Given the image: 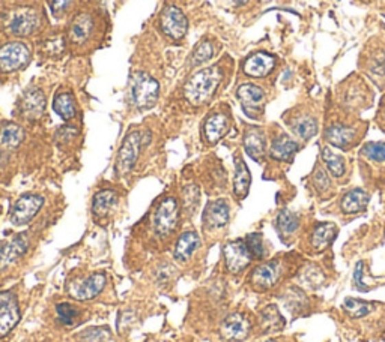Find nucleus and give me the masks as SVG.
Wrapping results in <instances>:
<instances>
[{"label": "nucleus", "mask_w": 385, "mask_h": 342, "mask_svg": "<svg viewBox=\"0 0 385 342\" xmlns=\"http://www.w3.org/2000/svg\"><path fill=\"white\" fill-rule=\"evenodd\" d=\"M220 80H222V74H220L218 68H207L199 71L187 82L184 89L185 98L193 106L203 104L215 93Z\"/></svg>", "instance_id": "nucleus-1"}, {"label": "nucleus", "mask_w": 385, "mask_h": 342, "mask_svg": "<svg viewBox=\"0 0 385 342\" xmlns=\"http://www.w3.org/2000/svg\"><path fill=\"white\" fill-rule=\"evenodd\" d=\"M160 97V84L146 73L132 74L130 80V99L137 110L152 108Z\"/></svg>", "instance_id": "nucleus-2"}, {"label": "nucleus", "mask_w": 385, "mask_h": 342, "mask_svg": "<svg viewBox=\"0 0 385 342\" xmlns=\"http://www.w3.org/2000/svg\"><path fill=\"white\" fill-rule=\"evenodd\" d=\"M179 224V204L176 198L167 197L159 204L154 213V232L159 237H167Z\"/></svg>", "instance_id": "nucleus-3"}, {"label": "nucleus", "mask_w": 385, "mask_h": 342, "mask_svg": "<svg viewBox=\"0 0 385 342\" xmlns=\"http://www.w3.org/2000/svg\"><path fill=\"white\" fill-rule=\"evenodd\" d=\"M143 145V134L140 131H131L127 137L124 138L119 154H117L116 158V173L119 174V176H127V174L135 169L139 159L140 149Z\"/></svg>", "instance_id": "nucleus-4"}, {"label": "nucleus", "mask_w": 385, "mask_h": 342, "mask_svg": "<svg viewBox=\"0 0 385 342\" xmlns=\"http://www.w3.org/2000/svg\"><path fill=\"white\" fill-rule=\"evenodd\" d=\"M30 50L23 42H8L0 47V69L3 73H14L27 65Z\"/></svg>", "instance_id": "nucleus-5"}, {"label": "nucleus", "mask_w": 385, "mask_h": 342, "mask_svg": "<svg viewBox=\"0 0 385 342\" xmlns=\"http://www.w3.org/2000/svg\"><path fill=\"white\" fill-rule=\"evenodd\" d=\"M44 198L36 194H25L14 203L11 209V222L14 225L21 227L32 221L39 209L43 208Z\"/></svg>", "instance_id": "nucleus-6"}, {"label": "nucleus", "mask_w": 385, "mask_h": 342, "mask_svg": "<svg viewBox=\"0 0 385 342\" xmlns=\"http://www.w3.org/2000/svg\"><path fill=\"white\" fill-rule=\"evenodd\" d=\"M160 27L163 34L179 41L183 39L188 30V20L185 14L176 6H167L160 15Z\"/></svg>", "instance_id": "nucleus-7"}, {"label": "nucleus", "mask_w": 385, "mask_h": 342, "mask_svg": "<svg viewBox=\"0 0 385 342\" xmlns=\"http://www.w3.org/2000/svg\"><path fill=\"white\" fill-rule=\"evenodd\" d=\"M20 321L19 300L10 291L0 293V339L10 335Z\"/></svg>", "instance_id": "nucleus-8"}, {"label": "nucleus", "mask_w": 385, "mask_h": 342, "mask_svg": "<svg viewBox=\"0 0 385 342\" xmlns=\"http://www.w3.org/2000/svg\"><path fill=\"white\" fill-rule=\"evenodd\" d=\"M29 249V239L25 233L15 234L8 241L0 242V270L14 266Z\"/></svg>", "instance_id": "nucleus-9"}, {"label": "nucleus", "mask_w": 385, "mask_h": 342, "mask_svg": "<svg viewBox=\"0 0 385 342\" xmlns=\"http://www.w3.org/2000/svg\"><path fill=\"white\" fill-rule=\"evenodd\" d=\"M223 254L226 267L231 273L242 272L250 265V261L253 260L246 245V241H233L226 243Z\"/></svg>", "instance_id": "nucleus-10"}, {"label": "nucleus", "mask_w": 385, "mask_h": 342, "mask_svg": "<svg viewBox=\"0 0 385 342\" xmlns=\"http://www.w3.org/2000/svg\"><path fill=\"white\" fill-rule=\"evenodd\" d=\"M106 284H107V278L104 273H92L91 276L84 278V280L78 284L71 285L69 296L80 302L92 300L104 290Z\"/></svg>", "instance_id": "nucleus-11"}, {"label": "nucleus", "mask_w": 385, "mask_h": 342, "mask_svg": "<svg viewBox=\"0 0 385 342\" xmlns=\"http://www.w3.org/2000/svg\"><path fill=\"white\" fill-rule=\"evenodd\" d=\"M238 99L242 106V110L248 117H259L262 113V107L265 102V92L256 84H242L238 87Z\"/></svg>", "instance_id": "nucleus-12"}, {"label": "nucleus", "mask_w": 385, "mask_h": 342, "mask_svg": "<svg viewBox=\"0 0 385 342\" xmlns=\"http://www.w3.org/2000/svg\"><path fill=\"white\" fill-rule=\"evenodd\" d=\"M41 26V17L39 14L29 8H23L12 15L10 21V30L12 35L27 36L32 35Z\"/></svg>", "instance_id": "nucleus-13"}, {"label": "nucleus", "mask_w": 385, "mask_h": 342, "mask_svg": "<svg viewBox=\"0 0 385 342\" xmlns=\"http://www.w3.org/2000/svg\"><path fill=\"white\" fill-rule=\"evenodd\" d=\"M251 329V324L246 315L240 313H233L227 315L222 323V335L224 339L231 342L244 341Z\"/></svg>", "instance_id": "nucleus-14"}, {"label": "nucleus", "mask_w": 385, "mask_h": 342, "mask_svg": "<svg viewBox=\"0 0 385 342\" xmlns=\"http://www.w3.org/2000/svg\"><path fill=\"white\" fill-rule=\"evenodd\" d=\"M45 111V95L38 87H32L20 99V113L27 121H36Z\"/></svg>", "instance_id": "nucleus-15"}, {"label": "nucleus", "mask_w": 385, "mask_h": 342, "mask_svg": "<svg viewBox=\"0 0 385 342\" xmlns=\"http://www.w3.org/2000/svg\"><path fill=\"white\" fill-rule=\"evenodd\" d=\"M231 218L229 204L224 200H215L208 203L205 212H203V225L208 230H218L227 225Z\"/></svg>", "instance_id": "nucleus-16"}, {"label": "nucleus", "mask_w": 385, "mask_h": 342, "mask_svg": "<svg viewBox=\"0 0 385 342\" xmlns=\"http://www.w3.org/2000/svg\"><path fill=\"white\" fill-rule=\"evenodd\" d=\"M280 276V266L277 261H268L257 266L253 273H251V284L255 285L259 290H266L271 289L272 285H276Z\"/></svg>", "instance_id": "nucleus-17"}, {"label": "nucleus", "mask_w": 385, "mask_h": 342, "mask_svg": "<svg viewBox=\"0 0 385 342\" xmlns=\"http://www.w3.org/2000/svg\"><path fill=\"white\" fill-rule=\"evenodd\" d=\"M229 131V119L223 113H215L207 119L203 125V135L209 145H215Z\"/></svg>", "instance_id": "nucleus-18"}, {"label": "nucleus", "mask_w": 385, "mask_h": 342, "mask_svg": "<svg viewBox=\"0 0 385 342\" xmlns=\"http://www.w3.org/2000/svg\"><path fill=\"white\" fill-rule=\"evenodd\" d=\"M200 237L196 232H185L178 237L175 243L174 256L178 261H187L193 257V254L199 249Z\"/></svg>", "instance_id": "nucleus-19"}, {"label": "nucleus", "mask_w": 385, "mask_h": 342, "mask_svg": "<svg viewBox=\"0 0 385 342\" xmlns=\"http://www.w3.org/2000/svg\"><path fill=\"white\" fill-rule=\"evenodd\" d=\"M274 63H276V60H274L272 56L266 53H256L246 60L244 73L251 77H265L272 71Z\"/></svg>", "instance_id": "nucleus-20"}, {"label": "nucleus", "mask_w": 385, "mask_h": 342, "mask_svg": "<svg viewBox=\"0 0 385 342\" xmlns=\"http://www.w3.org/2000/svg\"><path fill=\"white\" fill-rule=\"evenodd\" d=\"M117 194L112 189H103L93 197L92 203V212L95 218H106L107 215L112 213V210L116 208L117 204Z\"/></svg>", "instance_id": "nucleus-21"}, {"label": "nucleus", "mask_w": 385, "mask_h": 342, "mask_svg": "<svg viewBox=\"0 0 385 342\" xmlns=\"http://www.w3.org/2000/svg\"><path fill=\"white\" fill-rule=\"evenodd\" d=\"M244 149L250 158L261 162L265 155V135L261 130L250 128L244 134Z\"/></svg>", "instance_id": "nucleus-22"}, {"label": "nucleus", "mask_w": 385, "mask_h": 342, "mask_svg": "<svg viewBox=\"0 0 385 342\" xmlns=\"http://www.w3.org/2000/svg\"><path fill=\"white\" fill-rule=\"evenodd\" d=\"M328 143H331L336 147H348L357 138V131L347 125H333L325 132Z\"/></svg>", "instance_id": "nucleus-23"}, {"label": "nucleus", "mask_w": 385, "mask_h": 342, "mask_svg": "<svg viewBox=\"0 0 385 342\" xmlns=\"http://www.w3.org/2000/svg\"><path fill=\"white\" fill-rule=\"evenodd\" d=\"M93 29V20L88 14H80L74 19L69 27V39L74 44H83L89 39Z\"/></svg>", "instance_id": "nucleus-24"}, {"label": "nucleus", "mask_w": 385, "mask_h": 342, "mask_svg": "<svg viewBox=\"0 0 385 342\" xmlns=\"http://www.w3.org/2000/svg\"><path fill=\"white\" fill-rule=\"evenodd\" d=\"M298 150V143L292 138H289L288 135H280V137L274 138L271 145V156L279 161H289Z\"/></svg>", "instance_id": "nucleus-25"}, {"label": "nucleus", "mask_w": 385, "mask_h": 342, "mask_svg": "<svg viewBox=\"0 0 385 342\" xmlns=\"http://www.w3.org/2000/svg\"><path fill=\"white\" fill-rule=\"evenodd\" d=\"M250 171L247 169L246 162L241 158H237L235 161V180H233V191L238 198H244L248 194L250 188Z\"/></svg>", "instance_id": "nucleus-26"}, {"label": "nucleus", "mask_w": 385, "mask_h": 342, "mask_svg": "<svg viewBox=\"0 0 385 342\" xmlns=\"http://www.w3.org/2000/svg\"><path fill=\"white\" fill-rule=\"evenodd\" d=\"M369 203V194L363 189H352L343 197L342 210L345 213H358L366 209Z\"/></svg>", "instance_id": "nucleus-27"}, {"label": "nucleus", "mask_w": 385, "mask_h": 342, "mask_svg": "<svg viewBox=\"0 0 385 342\" xmlns=\"http://www.w3.org/2000/svg\"><path fill=\"white\" fill-rule=\"evenodd\" d=\"M23 140H25V131L21 126L15 123H6L2 130H0V145L5 149H15L19 147Z\"/></svg>", "instance_id": "nucleus-28"}, {"label": "nucleus", "mask_w": 385, "mask_h": 342, "mask_svg": "<svg viewBox=\"0 0 385 342\" xmlns=\"http://www.w3.org/2000/svg\"><path fill=\"white\" fill-rule=\"evenodd\" d=\"M337 234V227L331 222H325V224H319L315 232L312 234V243L316 249H324L327 246L334 241Z\"/></svg>", "instance_id": "nucleus-29"}, {"label": "nucleus", "mask_w": 385, "mask_h": 342, "mask_svg": "<svg viewBox=\"0 0 385 342\" xmlns=\"http://www.w3.org/2000/svg\"><path fill=\"white\" fill-rule=\"evenodd\" d=\"M53 110L56 111L64 121H71L77 114L75 108V101L71 93H59L53 102Z\"/></svg>", "instance_id": "nucleus-30"}, {"label": "nucleus", "mask_w": 385, "mask_h": 342, "mask_svg": "<svg viewBox=\"0 0 385 342\" xmlns=\"http://www.w3.org/2000/svg\"><path fill=\"white\" fill-rule=\"evenodd\" d=\"M367 73L376 82L385 83V50H375L366 63Z\"/></svg>", "instance_id": "nucleus-31"}, {"label": "nucleus", "mask_w": 385, "mask_h": 342, "mask_svg": "<svg viewBox=\"0 0 385 342\" xmlns=\"http://www.w3.org/2000/svg\"><path fill=\"white\" fill-rule=\"evenodd\" d=\"M292 131L303 140L312 138L313 135H316V132H318L316 119H313L310 116L296 117L292 122Z\"/></svg>", "instance_id": "nucleus-32"}, {"label": "nucleus", "mask_w": 385, "mask_h": 342, "mask_svg": "<svg viewBox=\"0 0 385 342\" xmlns=\"http://www.w3.org/2000/svg\"><path fill=\"white\" fill-rule=\"evenodd\" d=\"M322 159H324L325 165L328 167V170L331 171L333 176L336 178H342L345 174V161L340 155L334 154L329 147H324L322 149Z\"/></svg>", "instance_id": "nucleus-33"}, {"label": "nucleus", "mask_w": 385, "mask_h": 342, "mask_svg": "<svg viewBox=\"0 0 385 342\" xmlns=\"http://www.w3.org/2000/svg\"><path fill=\"white\" fill-rule=\"evenodd\" d=\"M300 225V218L289 210H281L277 217V228L281 236H289L296 232Z\"/></svg>", "instance_id": "nucleus-34"}, {"label": "nucleus", "mask_w": 385, "mask_h": 342, "mask_svg": "<svg viewBox=\"0 0 385 342\" xmlns=\"http://www.w3.org/2000/svg\"><path fill=\"white\" fill-rule=\"evenodd\" d=\"M261 320L264 328L268 330H279L285 326V320H283L279 309L274 305H270L264 309L261 313Z\"/></svg>", "instance_id": "nucleus-35"}, {"label": "nucleus", "mask_w": 385, "mask_h": 342, "mask_svg": "<svg viewBox=\"0 0 385 342\" xmlns=\"http://www.w3.org/2000/svg\"><path fill=\"white\" fill-rule=\"evenodd\" d=\"M345 311H347L352 318H361L367 315L372 311L373 306L372 304H367V302L358 300V299H347L345 300Z\"/></svg>", "instance_id": "nucleus-36"}, {"label": "nucleus", "mask_w": 385, "mask_h": 342, "mask_svg": "<svg viewBox=\"0 0 385 342\" xmlns=\"http://www.w3.org/2000/svg\"><path fill=\"white\" fill-rule=\"evenodd\" d=\"M212 56H214V47H212V44L209 41L200 42L191 54V66L203 65V63L212 59Z\"/></svg>", "instance_id": "nucleus-37"}, {"label": "nucleus", "mask_w": 385, "mask_h": 342, "mask_svg": "<svg viewBox=\"0 0 385 342\" xmlns=\"http://www.w3.org/2000/svg\"><path fill=\"white\" fill-rule=\"evenodd\" d=\"M200 200V193L199 188L196 185H187L183 189V203H184V209L188 213H194L196 208H198Z\"/></svg>", "instance_id": "nucleus-38"}, {"label": "nucleus", "mask_w": 385, "mask_h": 342, "mask_svg": "<svg viewBox=\"0 0 385 342\" xmlns=\"http://www.w3.org/2000/svg\"><path fill=\"white\" fill-rule=\"evenodd\" d=\"M246 245L247 248L251 254V257L256 258V260H261L265 256V246H264V241H262V236L253 233V234H248L246 237Z\"/></svg>", "instance_id": "nucleus-39"}, {"label": "nucleus", "mask_w": 385, "mask_h": 342, "mask_svg": "<svg viewBox=\"0 0 385 342\" xmlns=\"http://www.w3.org/2000/svg\"><path fill=\"white\" fill-rule=\"evenodd\" d=\"M56 314L60 323L71 326L75 321V318L78 315V309L71 304H59L56 306Z\"/></svg>", "instance_id": "nucleus-40"}, {"label": "nucleus", "mask_w": 385, "mask_h": 342, "mask_svg": "<svg viewBox=\"0 0 385 342\" xmlns=\"http://www.w3.org/2000/svg\"><path fill=\"white\" fill-rule=\"evenodd\" d=\"M363 155L376 162L385 161V143H367L363 147Z\"/></svg>", "instance_id": "nucleus-41"}, {"label": "nucleus", "mask_w": 385, "mask_h": 342, "mask_svg": "<svg viewBox=\"0 0 385 342\" xmlns=\"http://www.w3.org/2000/svg\"><path fill=\"white\" fill-rule=\"evenodd\" d=\"M135 321H136L135 311H131V309H128V311H122V313H119V318H117V329H119V332H124L125 329H128Z\"/></svg>", "instance_id": "nucleus-42"}, {"label": "nucleus", "mask_w": 385, "mask_h": 342, "mask_svg": "<svg viewBox=\"0 0 385 342\" xmlns=\"http://www.w3.org/2000/svg\"><path fill=\"white\" fill-rule=\"evenodd\" d=\"M71 2H73V0H49L53 14H58V15L67 10Z\"/></svg>", "instance_id": "nucleus-43"}, {"label": "nucleus", "mask_w": 385, "mask_h": 342, "mask_svg": "<svg viewBox=\"0 0 385 342\" xmlns=\"http://www.w3.org/2000/svg\"><path fill=\"white\" fill-rule=\"evenodd\" d=\"M47 50H50L51 54H58L62 49H64V39L62 38H56V39H51V41L47 42Z\"/></svg>", "instance_id": "nucleus-44"}, {"label": "nucleus", "mask_w": 385, "mask_h": 342, "mask_svg": "<svg viewBox=\"0 0 385 342\" xmlns=\"http://www.w3.org/2000/svg\"><path fill=\"white\" fill-rule=\"evenodd\" d=\"M316 184H318V186L320 189H324V188L328 186V179H327L324 171H320V170L318 171V174H316Z\"/></svg>", "instance_id": "nucleus-45"}, {"label": "nucleus", "mask_w": 385, "mask_h": 342, "mask_svg": "<svg viewBox=\"0 0 385 342\" xmlns=\"http://www.w3.org/2000/svg\"><path fill=\"white\" fill-rule=\"evenodd\" d=\"M380 119L384 122L385 125V98L382 99V104H381V110H380Z\"/></svg>", "instance_id": "nucleus-46"}, {"label": "nucleus", "mask_w": 385, "mask_h": 342, "mask_svg": "<svg viewBox=\"0 0 385 342\" xmlns=\"http://www.w3.org/2000/svg\"><path fill=\"white\" fill-rule=\"evenodd\" d=\"M227 2L233 6H242V5H246L248 0H227Z\"/></svg>", "instance_id": "nucleus-47"}, {"label": "nucleus", "mask_w": 385, "mask_h": 342, "mask_svg": "<svg viewBox=\"0 0 385 342\" xmlns=\"http://www.w3.org/2000/svg\"><path fill=\"white\" fill-rule=\"evenodd\" d=\"M265 342H276V341H265Z\"/></svg>", "instance_id": "nucleus-48"}]
</instances>
